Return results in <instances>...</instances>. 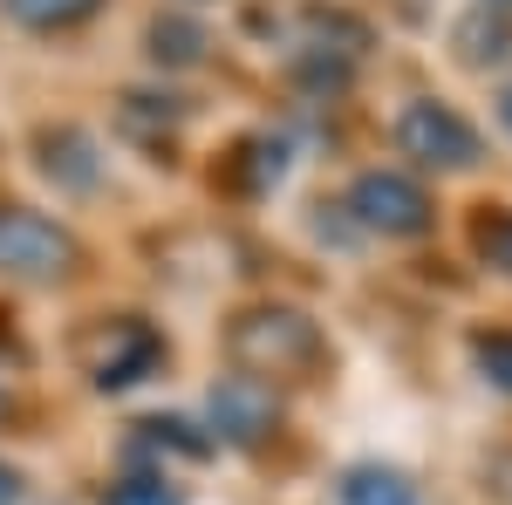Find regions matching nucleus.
<instances>
[{
  "mask_svg": "<svg viewBox=\"0 0 512 505\" xmlns=\"http://www.w3.org/2000/svg\"><path fill=\"white\" fill-rule=\"evenodd\" d=\"M472 355H478V369H485V376L512 396V335H478Z\"/></svg>",
  "mask_w": 512,
  "mask_h": 505,
  "instance_id": "16",
  "label": "nucleus"
},
{
  "mask_svg": "<svg viewBox=\"0 0 512 505\" xmlns=\"http://www.w3.org/2000/svg\"><path fill=\"white\" fill-rule=\"evenodd\" d=\"M103 505H178V492L164 478H123V485L103 492Z\"/></svg>",
  "mask_w": 512,
  "mask_h": 505,
  "instance_id": "15",
  "label": "nucleus"
},
{
  "mask_svg": "<svg viewBox=\"0 0 512 505\" xmlns=\"http://www.w3.org/2000/svg\"><path fill=\"white\" fill-rule=\"evenodd\" d=\"M396 151L410 164H424V171H472L485 157V144H478V130L451 103H410L396 117Z\"/></svg>",
  "mask_w": 512,
  "mask_h": 505,
  "instance_id": "4",
  "label": "nucleus"
},
{
  "mask_svg": "<svg viewBox=\"0 0 512 505\" xmlns=\"http://www.w3.org/2000/svg\"><path fill=\"white\" fill-rule=\"evenodd\" d=\"M41 171L62 178V185H76V192H89V185H96L89 137H82V130H48V137H41Z\"/></svg>",
  "mask_w": 512,
  "mask_h": 505,
  "instance_id": "7",
  "label": "nucleus"
},
{
  "mask_svg": "<svg viewBox=\"0 0 512 505\" xmlns=\"http://www.w3.org/2000/svg\"><path fill=\"white\" fill-rule=\"evenodd\" d=\"M349 212L383 239L431 233V198H424V185H410L403 171H362L349 185Z\"/></svg>",
  "mask_w": 512,
  "mask_h": 505,
  "instance_id": "5",
  "label": "nucleus"
},
{
  "mask_svg": "<svg viewBox=\"0 0 512 505\" xmlns=\"http://www.w3.org/2000/svg\"><path fill=\"white\" fill-rule=\"evenodd\" d=\"M485 7H512V0H485Z\"/></svg>",
  "mask_w": 512,
  "mask_h": 505,
  "instance_id": "19",
  "label": "nucleus"
},
{
  "mask_svg": "<svg viewBox=\"0 0 512 505\" xmlns=\"http://www.w3.org/2000/svg\"><path fill=\"white\" fill-rule=\"evenodd\" d=\"M130 451H171V458H205L212 451V437L192 430L185 417H144L137 437H130Z\"/></svg>",
  "mask_w": 512,
  "mask_h": 505,
  "instance_id": "8",
  "label": "nucleus"
},
{
  "mask_svg": "<svg viewBox=\"0 0 512 505\" xmlns=\"http://www.w3.org/2000/svg\"><path fill=\"white\" fill-rule=\"evenodd\" d=\"M342 505H424L396 471H383V465H355L349 478H342Z\"/></svg>",
  "mask_w": 512,
  "mask_h": 505,
  "instance_id": "9",
  "label": "nucleus"
},
{
  "mask_svg": "<svg viewBox=\"0 0 512 505\" xmlns=\"http://www.w3.org/2000/svg\"><path fill=\"white\" fill-rule=\"evenodd\" d=\"M96 7H103V0H7V14H14L21 28H76Z\"/></svg>",
  "mask_w": 512,
  "mask_h": 505,
  "instance_id": "12",
  "label": "nucleus"
},
{
  "mask_svg": "<svg viewBox=\"0 0 512 505\" xmlns=\"http://www.w3.org/2000/svg\"><path fill=\"white\" fill-rule=\"evenodd\" d=\"M226 349H233L239 376H308L321 355H328V342H321V328L308 321V314L294 308H246L226 328Z\"/></svg>",
  "mask_w": 512,
  "mask_h": 505,
  "instance_id": "1",
  "label": "nucleus"
},
{
  "mask_svg": "<svg viewBox=\"0 0 512 505\" xmlns=\"http://www.w3.org/2000/svg\"><path fill=\"white\" fill-rule=\"evenodd\" d=\"M499 123H506V130H512V89H506V96H499Z\"/></svg>",
  "mask_w": 512,
  "mask_h": 505,
  "instance_id": "18",
  "label": "nucleus"
},
{
  "mask_svg": "<svg viewBox=\"0 0 512 505\" xmlns=\"http://www.w3.org/2000/svg\"><path fill=\"white\" fill-rule=\"evenodd\" d=\"M151 55L171 62V69H192L198 55H205V28L185 21V14H164V21H151Z\"/></svg>",
  "mask_w": 512,
  "mask_h": 505,
  "instance_id": "11",
  "label": "nucleus"
},
{
  "mask_svg": "<svg viewBox=\"0 0 512 505\" xmlns=\"http://www.w3.org/2000/svg\"><path fill=\"white\" fill-rule=\"evenodd\" d=\"M82 355V369H89V383L96 389H130V383H144L151 369H158V328L151 321H137V314H117V321H96L89 335L76 342Z\"/></svg>",
  "mask_w": 512,
  "mask_h": 505,
  "instance_id": "3",
  "label": "nucleus"
},
{
  "mask_svg": "<svg viewBox=\"0 0 512 505\" xmlns=\"http://www.w3.org/2000/svg\"><path fill=\"white\" fill-rule=\"evenodd\" d=\"M274 424H280L274 383H260V376H226V383L212 389V430H219L226 444H260V437H274Z\"/></svg>",
  "mask_w": 512,
  "mask_h": 505,
  "instance_id": "6",
  "label": "nucleus"
},
{
  "mask_svg": "<svg viewBox=\"0 0 512 505\" xmlns=\"http://www.w3.org/2000/svg\"><path fill=\"white\" fill-rule=\"evenodd\" d=\"M472 246H478V260L492 273H506L512 280V212H485L472 226Z\"/></svg>",
  "mask_w": 512,
  "mask_h": 505,
  "instance_id": "14",
  "label": "nucleus"
},
{
  "mask_svg": "<svg viewBox=\"0 0 512 505\" xmlns=\"http://www.w3.org/2000/svg\"><path fill=\"white\" fill-rule=\"evenodd\" d=\"M458 48H465L472 69H492V62L512 55V28L506 21H465V28H458Z\"/></svg>",
  "mask_w": 512,
  "mask_h": 505,
  "instance_id": "13",
  "label": "nucleus"
},
{
  "mask_svg": "<svg viewBox=\"0 0 512 505\" xmlns=\"http://www.w3.org/2000/svg\"><path fill=\"white\" fill-rule=\"evenodd\" d=\"M233 157H239V164H233L239 192H260V185H274L280 171H287V144H280V137H246Z\"/></svg>",
  "mask_w": 512,
  "mask_h": 505,
  "instance_id": "10",
  "label": "nucleus"
},
{
  "mask_svg": "<svg viewBox=\"0 0 512 505\" xmlns=\"http://www.w3.org/2000/svg\"><path fill=\"white\" fill-rule=\"evenodd\" d=\"M76 239L69 226L41 219L28 205H0V273L7 280H69L76 273Z\"/></svg>",
  "mask_w": 512,
  "mask_h": 505,
  "instance_id": "2",
  "label": "nucleus"
},
{
  "mask_svg": "<svg viewBox=\"0 0 512 505\" xmlns=\"http://www.w3.org/2000/svg\"><path fill=\"white\" fill-rule=\"evenodd\" d=\"M14 499H21V485H14V471L0 465V505H14Z\"/></svg>",
  "mask_w": 512,
  "mask_h": 505,
  "instance_id": "17",
  "label": "nucleus"
}]
</instances>
